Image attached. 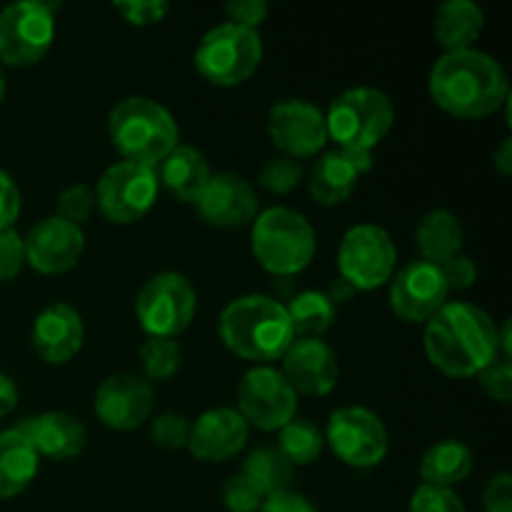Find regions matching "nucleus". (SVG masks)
Wrapping results in <instances>:
<instances>
[{
    "mask_svg": "<svg viewBox=\"0 0 512 512\" xmlns=\"http://www.w3.org/2000/svg\"><path fill=\"white\" fill-rule=\"evenodd\" d=\"M428 90L438 108L460 120L488 118L510 100L503 65L475 48L440 55L430 70Z\"/></svg>",
    "mask_w": 512,
    "mask_h": 512,
    "instance_id": "f257e3e1",
    "label": "nucleus"
},
{
    "mask_svg": "<svg viewBox=\"0 0 512 512\" xmlns=\"http://www.w3.org/2000/svg\"><path fill=\"white\" fill-rule=\"evenodd\" d=\"M425 355L450 378H473L500 355L498 325L473 303H445L425 323Z\"/></svg>",
    "mask_w": 512,
    "mask_h": 512,
    "instance_id": "f03ea898",
    "label": "nucleus"
},
{
    "mask_svg": "<svg viewBox=\"0 0 512 512\" xmlns=\"http://www.w3.org/2000/svg\"><path fill=\"white\" fill-rule=\"evenodd\" d=\"M218 335L230 353L255 365L280 360L295 340L285 303L260 293L230 300L218 318Z\"/></svg>",
    "mask_w": 512,
    "mask_h": 512,
    "instance_id": "7ed1b4c3",
    "label": "nucleus"
},
{
    "mask_svg": "<svg viewBox=\"0 0 512 512\" xmlns=\"http://www.w3.org/2000/svg\"><path fill=\"white\" fill-rule=\"evenodd\" d=\"M108 135L125 160L148 168H155L175 145H180V130L173 113L145 95L123 98L110 110Z\"/></svg>",
    "mask_w": 512,
    "mask_h": 512,
    "instance_id": "20e7f679",
    "label": "nucleus"
},
{
    "mask_svg": "<svg viewBox=\"0 0 512 512\" xmlns=\"http://www.w3.org/2000/svg\"><path fill=\"white\" fill-rule=\"evenodd\" d=\"M250 248L255 260L273 278H295L313 263L318 240L303 213L285 205H273L253 220Z\"/></svg>",
    "mask_w": 512,
    "mask_h": 512,
    "instance_id": "39448f33",
    "label": "nucleus"
},
{
    "mask_svg": "<svg viewBox=\"0 0 512 512\" xmlns=\"http://www.w3.org/2000/svg\"><path fill=\"white\" fill-rule=\"evenodd\" d=\"M395 108L388 95L378 88H350L343 90L330 103L325 113V128L328 140L333 138L338 148L368 150L373 153L375 145L385 140L393 130Z\"/></svg>",
    "mask_w": 512,
    "mask_h": 512,
    "instance_id": "423d86ee",
    "label": "nucleus"
},
{
    "mask_svg": "<svg viewBox=\"0 0 512 512\" xmlns=\"http://www.w3.org/2000/svg\"><path fill=\"white\" fill-rule=\"evenodd\" d=\"M263 60V38L258 30L235 23H220L200 38L195 48V70L208 83L233 88L245 83Z\"/></svg>",
    "mask_w": 512,
    "mask_h": 512,
    "instance_id": "0eeeda50",
    "label": "nucleus"
},
{
    "mask_svg": "<svg viewBox=\"0 0 512 512\" xmlns=\"http://www.w3.org/2000/svg\"><path fill=\"white\" fill-rule=\"evenodd\" d=\"M198 293L185 275L165 270L145 280L135 300V315L148 338H178L193 323Z\"/></svg>",
    "mask_w": 512,
    "mask_h": 512,
    "instance_id": "6e6552de",
    "label": "nucleus"
},
{
    "mask_svg": "<svg viewBox=\"0 0 512 512\" xmlns=\"http://www.w3.org/2000/svg\"><path fill=\"white\" fill-rule=\"evenodd\" d=\"M158 175L148 165L120 160L113 163L95 185V208L115 225H130L150 213L158 200Z\"/></svg>",
    "mask_w": 512,
    "mask_h": 512,
    "instance_id": "1a4fd4ad",
    "label": "nucleus"
},
{
    "mask_svg": "<svg viewBox=\"0 0 512 512\" xmlns=\"http://www.w3.org/2000/svg\"><path fill=\"white\" fill-rule=\"evenodd\" d=\"M398 248L385 228L373 223L353 225L338 248L340 278L355 290H375L393 278Z\"/></svg>",
    "mask_w": 512,
    "mask_h": 512,
    "instance_id": "9d476101",
    "label": "nucleus"
},
{
    "mask_svg": "<svg viewBox=\"0 0 512 512\" xmlns=\"http://www.w3.org/2000/svg\"><path fill=\"white\" fill-rule=\"evenodd\" d=\"M55 5L18 0L0 13V60L13 68L35 65L55 38Z\"/></svg>",
    "mask_w": 512,
    "mask_h": 512,
    "instance_id": "9b49d317",
    "label": "nucleus"
},
{
    "mask_svg": "<svg viewBox=\"0 0 512 512\" xmlns=\"http://www.w3.org/2000/svg\"><path fill=\"white\" fill-rule=\"evenodd\" d=\"M323 438L340 463L360 470L383 463L390 448L388 428L383 420L363 405L335 410L328 418Z\"/></svg>",
    "mask_w": 512,
    "mask_h": 512,
    "instance_id": "f8f14e48",
    "label": "nucleus"
},
{
    "mask_svg": "<svg viewBox=\"0 0 512 512\" xmlns=\"http://www.w3.org/2000/svg\"><path fill=\"white\" fill-rule=\"evenodd\" d=\"M238 410L248 428L280 430L298 413V393L273 365H253L238 383Z\"/></svg>",
    "mask_w": 512,
    "mask_h": 512,
    "instance_id": "ddd939ff",
    "label": "nucleus"
},
{
    "mask_svg": "<svg viewBox=\"0 0 512 512\" xmlns=\"http://www.w3.org/2000/svg\"><path fill=\"white\" fill-rule=\"evenodd\" d=\"M448 283L440 265L413 260L393 275L390 283V308L405 323H428L448 303Z\"/></svg>",
    "mask_w": 512,
    "mask_h": 512,
    "instance_id": "4468645a",
    "label": "nucleus"
},
{
    "mask_svg": "<svg viewBox=\"0 0 512 512\" xmlns=\"http://www.w3.org/2000/svg\"><path fill=\"white\" fill-rule=\"evenodd\" d=\"M268 135L288 158H310L328 143L325 113L303 98H285L270 108Z\"/></svg>",
    "mask_w": 512,
    "mask_h": 512,
    "instance_id": "2eb2a0df",
    "label": "nucleus"
},
{
    "mask_svg": "<svg viewBox=\"0 0 512 512\" xmlns=\"http://www.w3.org/2000/svg\"><path fill=\"white\" fill-rule=\"evenodd\" d=\"M95 415L110 430H135L153 415L155 393L150 380L135 373L105 378L95 390Z\"/></svg>",
    "mask_w": 512,
    "mask_h": 512,
    "instance_id": "dca6fc26",
    "label": "nucleus"
},
{
    "mask_svg": "<svg viewBox=\"0 0 512 512\" xmlns=\"http://www.w3.org/2000/svg\"><path fill=\"white\" fill-rule=\"evenodd\" d=\"M23 240L25 263L45 275H60L73 270L85 250L83 228L58 218V215L38 220Z\"/></svg>",
    "mask_w": 512,
    "mask_h": 512,
    "instance_id": "f3484780",
    "label": "nucleus"
},
{
    "mask_svg": "<svg viewBox=\"0 0 512 512\" xmlns=\"http://www.w3.org/2000/svg\"><path fill=\"white\" fill-rule=\"evenodd\" d=\"M260 200L253 185L235 173L210 175L208 185L195 200L200 220L213 228H243L258 218Z\"/></svg>",
    "mask_w": 512,
    "mask_h": 512,
    "instance_id": "a211bd4d",
    "label": "nucleus"
},
{
    "mask_svg": "<svg viewBox=\"0 0 512 512\" xmlns=\"http://www.w3.org/2000/svg\"><path fill=\"white\" fill-rule=\"evenodd\" d=\"M280 363L283 378L300 395L323 398L338 385V355L323 338H295Z\"/></svg>",
    "mask_w": 512,
    "mask_h": 512,
    "instance_id": "6ab92c4d",
    "label": "nucleus"
},
{
    "mask_svg": "<svg viewBox=\"0 0 512 512\" xmlns=\"http://www.w3.org/2000/svg\"><path fill=\"white\" fill-rule=\"evenodd\" d=\"M248 423L235 408H213L190 425L188 450L203 463H225L248 445Z\"/></svg>",
    "mask_w": 512,
    "mask_h": 512,
    "instance_id": "aec40b11",
    "label": "nucleus"
},
{
    "mask_svg": "<svg viewBox=\"0 0 512 512\" xmlns=\"http://www.w3.org/2000/svg\"><path fill=\"white\" fill-rule=\"evenodd\" d=\"M373 168V153L368 150L335 148L320 155L310 170V195L320 205H340L355 193L358 180Z\"/></svg>",
    "mask_w": 512,
    "mask_h": 512,
    "instance_id": "412c9836",
    "label": "nucleus"
},
{
    "mask_svg": "<svg viewBox=\"0 0 512 512\" xmlns=\"http://www.w3.org/2000/svg\"><path fill=\"white\" fill-rule=\"evenodd\" d=\"M85 325L78 310L68 303L45 305L33 320L30 343L38 358L50 365H63L83 348Z\"/></svg>",
    "mask_w": 512,
    "mask_h": 512,
    "instance_id": "4be33fe9",
    "label": "nucleus"
},
{
    "mask_svg": "<svg viewBox=\"0 0 512 512\" xmlns=\"http://www.w3.org/2000/svg\"><path fill=\"white\" fill-rule=\"evenodd\" d=\"M18 428L28 435L40 458H78L85 450V443H88L85 425L75 415L63 413V410H50V413H40L35 418H25L20 420Z\"/></svg>",
    "mask_w": 512,
    "mask_h": 512,
    "instance_id": "5701e85b",
    "label": "nucleus"
},
{
    "mask_svg": "<svg viewBox=\"0 0 512 512\" xmlns=\"http://www.w3.org/2000/svg\"><path fill=\"white\" fill-rule=\"evenodd\" d=\"M155 175L163 188H168L180 203H193L210 180V165L205 155L193 145H175L158 165Z\"/></svg>",
    "mask_w": 512,
    "mask_h": 512,
    "instance_id": "b1692460",
    "label": "nucleus"
},
{
    "mask_svg": "<svg viewBox=\"0 0 512 512\" xmlns=\"http://www.w3.org/2000/svg\"><path fill=\"white\" fill-rule=\"evenodd\" d=\"M40 455L28 435L15 428L0 430V500H10L23 493L35 480Z\"/></svg>",
    "mask_w": 512,
    "mask_h": 512,
    "instance_id": "393cba45",
    "label": "nucleus"
},
{
    "mask_svg": "<svg viewBox=\"0 0 512 512\" xmlns=\"http://www.w3.org/2000/svg\"><path fill=\"white\" fill-rule=\"evenodd\" d=\"M463 225L458 215L450 210H430L415 225V245L420 250V260L433 265L448 263L450 258L463 250Z\"/></svg>",
    "mask_w": 512,
    "mask_h": 512,
    "instance_id": "a878e982",
    "label": "nucleus"
},
{
    "mask_svg": "<svg viewBox=\"0 0 512 512\" xmlns=\"http://www.w3.org/2000/svg\"><path fill=\"white\" fill-rule=\"evenodd\" d=\"M485 25L483 8L475 0H445L433 20V30L445 53L473 48Z\"/></svg>",
    "mask_w": 512,
    "mask_h": 512,
    "instance_id": "bb28decb",
    "label": "nucleus"
},
{
    "mask_svg": "<svg viewBox=\"0 0 512 512\" xmlns=\"http://www.w3.org/2000/svg\"><path fill=\"white\" fill-rule=\"evenodd\" d=\"M473 470V450L463 440L445 438L440 443L430 445L420 460V478L423 485L435 488H450L463 483Z\"/></svg>",
    "mask_w": 512,
    "mask_h": 512,
    "instance_id": "cd10ccee",
    "label": "nucleus"
},
{
    "mask_svg": "<svg viewBox=\"0 0 512 512\" xmlns=\"http://www.w3.org/2000/svg\"><path fill=\"white\" fill-rule=\"evenodd\" d=\"M295 338H320L335 323V305L323 290H300L285 303Z\"/></svg>",
    "mask_w": 512,
    "mask_h": 512,
    "instance_id": "c85d7f7f",
    "label": "nucleus"
},
{
    "mask_svg": "<svg viewBox=\"0 0 512 512\" xmlns=\"http://www.w3.org/2000/svg\"><path fill=\"white\" fill-rule=\"evenodd\" d=\"M240 473L263 493V498H268V495L288 490L290 480H293V465L283 458L278 448L263 445V448H255L253 453H248Z\"/></svg>",
    "mask_w": 512,
    "mask_h": 512,
    "instance_id": "c756f323",
    "label": "nucleus"
},
{
    "mask_svg": "<svg viewBox=\"0 0 512 512\" xmlns=\"http://www.w3.org/2000/svg\"><path fill=\"white\" fill-rule=\"evenodd\" d=\"M275 448L283 453L290 465H310L323 455L325 438L313 423L293 418L288 425L278 430V445Z\"/></svg>",
    "mask_w": 512,
    "mask_h": 512,
    "instance_id": "7c9ffc66",
    "label": "nucleus"
},
{
    "mask_svg": "<svg viewBox=\"0 0 512 512\" xmlns=\"http://www.w3.org/2000/svg\"><path fill=\"white\" fill-rule=\"evenodd\" d=\"M183 350L175 338H148L140 345V365L145 380H170L180 370Z\"/></svg>",
    "mask_w": 512,
    "mask_h": 512,
    "instance_id": "2f4dec72",
    "label": "nucleus"
},
{
    "mask_svg": "<svg viewBox=\"0 0 512 512\" xmlns=\"http://www.w3.org/2000/svg\"><path fill=\"white\" fill-rule=\"evenodd\" d=\"M258 180L268 193L285 195L298 188V183L303 180V168H300L298 160L288 158V155H278V158H270L260 168Z\"/></svg>",
    "mask_w": 512,
    "mask_h": 512,
    "instance_id": "473e14b6",
    "label": "nucleus"
},
{
    "mask_svg": "<svg viewBox=\"0 0 512 512\" xmlns=\"http://www.w3.org/2000/svg\"><path fill=\"white\" fill-rule=\"evenodd\" d=\"M95 208V195L88 185L73 183L68 188L60 190L58 195V218L68 220V223L83 228L85 220L90 218Z\"/></svg>",
    "mask_w": 512,
    "mask_h": 512,
    "instance_id": "72a5a7b5",
    "label": "nucleus"
},
{
    "mask_svg": "<svg viewBox=\"0 0 512 512\" xmlns=\"http://www.w3.org/2000/svg\"><path fill=\"white\" fill-rule=\"evenodd\" d=\"M478 383L483 388V393L488 395L490 400H498V403H510L512 400V363L510 358H498L493 363L485 365L478 375Z\"/></svg>",
    "mask_w": 512,
    "mask_h": 512,
    "instance_id": "f704fd0d",
    "label": "nucleus"
},
{
    "mask_svg": "<svg viewBox=\"0 0 512 512\" xmlns=\"http://www.w3.org/2000/svg\"><path fill=\"white\" fill-rule=\"evenodd\" d=\"M150 438L158 448L180 450L188 448L190 438V420L180 413H163L153 420Z\"/></svg>",
    "mask_w": 512,
    "mask_h": 512,
    "instance_id": "c9c22d12",
    "label": "nucleus"
},
{
    "mask_svg": "<svg viewBox=\"0 0 512 512\" xmlns=\"http://www.w3.org/2000/svg\"><path fill=\"white\" fill-rule=\"evenodd\" d=\"M263 500V493H260L243 473L230 475V478L225 480L223 505L228 512H258Z\"/></svg>",
    "mask_w": 512,
    "mask_h": 512,
    "instance_id": "e433bc0d",
    "label": "nucleus"
},
{
    "mask_svg": "<svg viewBox=\"0 0 512 512\" xmlns=\"http://www.w3.org/2000/svg\"><path fill=\"white\" fill-rule=\"evenodd\" d=\"M408 512H465V505L450 488L420 483V488L410 498Z\"/></svg>",
    "mask_w": 512,
    "mask_h": 512,
    "instance_id": "4c0bfd02",
    "label": "nucleus"
},
{
    "mask_svg": "<svg viewBox=\"0 0 512 512\" xmlns=\"http://www.w3.org/2000/svg\"><path fill=\"white\" fill-rule=\"evenodd\" d=\"M25 265V240L15 228L0 233V283H10Z\"/></svg>",
    "mask_w": 512,
    "mask_h": 512,
    "instance_id": "58836bf2",
    "label": "nucleus"
},
{
    "mask_svg": "<svg viewBox=\"0 0 512 512\" xmlns=\"http://www.w3.org/2000/svg\"><path fill=\"white\" fill-rule=\"evenodd\" d=\"M115 10L130 25H153L168 15L170 5L165 0H118Z\"/></svg>",
    "mask_w": 512,
    "mask_h": 512,
    "instance_id": "ea45409f",
    "label": "nucleus"
},
{
    "mask_svg": "<svg viewBox=\"0 0 512 512\" xmlns=\"http://www.w3.org/2000/svg\"><path fill=\"white\" fill-rule=\"evenodd\" d=\"M270 5L265 0H230L225 5V15H228V23L243 25V28L258 30V25L268 18Z\"/></svg>",
    "mask_w": 512,
    "mask_h": 512,
    "instance_id": "a19ab883",
    "label": "nucleus"
},
{
    "mask_svg": "<svg viewBox=\"0 0 512 512\" xmlns=\"http://www.w3.org/2000/svg\"><path fill=\"white\" fill-rule=\"evenodd\" d=\"M485 512H512V475L495 473L483 490Z\"/></svg>",
    "mask_w": 512,
    "mask_h": 512,
    "instance_id": "79ce46f5",
    "label": "nucleus"
},
{
    "mask_svg": "<svg viewBox=\"0 0 512 512\" xmlns=\"http://www.w3.org/2000/svg\"><path fill=\"white\" fill-rule=\"evenodd\" d=\"M440 270H443L448 290H465L470 285H475V280H478V265H475L473 258H468L463 253L440 265Z\"/></svg>",
    "mask_w": 512,
    "mask_h": 512,
    "instance_id": "37998d69",
    "label": "nucleus"
},
{
    "mask_svg": "<svg viewBox=\"0 0 512 512\" xmlns=\"http://www.w3.org/2000/svg\"><path fill=\"white\" fill-rule=\"evenodd\" d=\"M20 205L23 200H20L18 185L5 170H0V233L13 228L20 215Z\"/></svg>",
    "mask_w": 512,
    "mask_h": 512,
    "instance_id": "c03bdc74",
    "label": "nucleus"
},
{
    "mask_svg": "<svg viewBox=\"0 0 512 512\" xmlns=\"http://www.w3.org/2000/svg\"><path fill=\"white\" fill-rule=\"evenodd\" d=\"M258 512H318V508L305 495L295 493V490H283V493L268 495Z\"/></svg>",
    "mask_w": 512,
    "mask_h": 512,
    "instance_id": "a18cd8bd",
    "label": "nucleus"
},
{
    "mask_svg": "<svg viewBox=\"0 0 512 512\" xmlns=\"http://www.w3.org/2000/svg\"><path fill=\"white\" fill-rule=\"evenodd\" d=\"M18 400H20V393L15 380L10 378V375L0 373V418L13 413V410L18 408Z\"/></svg>",
    "mask_w": 512,
    "mask_h": 512,
    "instance_id": "49530a36",
    "label": "nucleus"
},
{
    "mask_svg": "<svg viewBox=\"0 0 512 512\" xmlns=\"http://www.w3.org/2000/svg\"><path fill=\"white\" fill-rule=\"evenodd\" d=\"M325 295H328L330 298V303L335 305V308H338V305H345V303H350V300L355 298V293H358V290L353 288V285L348 283V280H343L338 275V278L333 280V283L328 285V290H323Z\"/></svg>",
    "mask_w": 512,
    "mask_h": 512,
    "instance_id": "de8ad7c7",
    "label": "nucleus"
},
{
    "mask_svg": "<svg viewBox=\"0 0 512 512\" xmlns=\"http://www.w3.org/2000/svg\"><path fill=\"white\" fill-rule=\"evenodd\" d=\"M493 165L498 168L500 175H512V138L508 135V138L500 140V145L495 148L493 153Z\"/></svg>",
    "mask_w": 512,
    "mask_h": 512,
    "instance_id": "09e8293b",
    "label": "nucleus"
},
{
    "mask_svg": "<svg viewBox=\"0 0 512 512\" xmlns=\"http://www.w3.org/2000/svg\"><path fill=\"white\" fill-rule=\"evenodd\" d=\"M295 295V280L293 278H273V295L270 298L283 303V300H290Z\"/></svg>",
    "mask_w": 512,
    "mask_h": 512,
    "instance_id": "8fccbe9b",
    "label": "nucleus"
},
{
    "mask_svg": "<svg viewBox=\"0 0 512 512\" xmlns=\"http://www.w3.org/2000/svg\"><path fill=\"white\" fill-rule=\"evenodd\" d=\"M3 95H5V75L3 70H0V100H3Z\"/></svg>",
    "mask_w": 512,
    "mask_h": 512,
    "instance_id": "3c124183",
    "label": "nucleus"
}]
</instances>
